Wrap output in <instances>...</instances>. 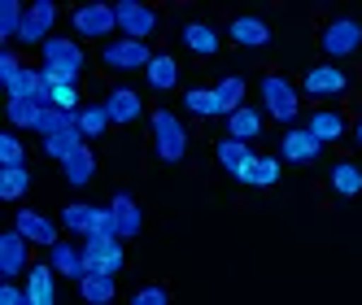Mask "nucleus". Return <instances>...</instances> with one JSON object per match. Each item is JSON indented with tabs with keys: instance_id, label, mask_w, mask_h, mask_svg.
Here are the masks:
<instances>
[{
	"instance_id": "f257e3e1",
	"label": "nucleus",
	"mask_w": 362,
	"mask_h": 305,
	"mask_svg": "<svg viewBox=\"0 0 362 305\" xmlns=\"http://www.w3.org/2000/svg\"><path fill=\"white\" fill-rule=\"evenodd\" d=\"M83 66H88L83 44L70 40V35H53V40L40 48V70L53 83H79L83 79Z\"/></svg>"
},
{
	"instance_id": "f03ea898",
	"label": "nucleus",
	"mask_w": 362,
	"mask_h": 305,
	"mask_svg": "<svg viewBox=\"0 0 362 305\" xmlns=\"http://www.w3.org/2000/svg\"><path fill=\"white\" fill-rule=\"evenodd\" d=\"M153 148L162 162H184L188 157V126L184 118H175L170 109H153Z\"/></svg>"
},
{
	"instance_id": "7ed1b4c3",
	"label": "nucleus",
	"mask_w": 362,
	"mask_h": 305,
	"mask_svg": "<svg viewBox=\"0 0 362 305\" xmlns=\"http://www.w3.org/2000/svg\"><path fill=\"white\" fill-rule=\"evenodd\" d=\"M262 114L275 118V122H284V131L297 122L301 100H297V88L284 79V74H267V79H262Z\"/></svg>"
},
{
	"instance_id": "20e7f679",
	"label": "nucleus",
	"mask_w": 362,
	"mask_h": 305,
	"mask_svg": "<svg viewBox=\"0 0 362 305\" xmlns=\"http://www.w3.org/2000/svg\"><path fill=\"white\" fill-rule=\"evenodd\" d=\"M319 44H323V53L332 61L358 57L362 53V22L358 18H332L327 27H323V35H319Z\"/></svg>"
},
{
	"instance_id": "39448f33",
	"label": "nucleus",
	"mask_w": 362,
	"mask_h": 305,
	"mask_svg": "<svg viewBox=\"0 0 362 305\" xmlns=\"http://www.w3.org/2000/svg\"><path fill=\"white\" fill-rule=\"evenodd\" d=\"M114 13H118V35L122 40L148 44L153 35H158V9H153V5H140V0H118Z\"/></svg>"
},
{
	"instance_id": "423d86ee",
	"label": "nucleus",
	"mask_w": 362,
	"mask_h": 305,
	"mask_svg": "<svg viewBox=\"0 0 362 305\" xmlns=\"http://www.w3.org/2000/svg\"><path fill=\"white\" fill-rule=\"evenodd\" d=\"M70 27H74V35L79 40H105L110 44V35L118 31V13H114V5H79L70 13Z\"/></svg>"
},
{
	"instance_id": "0eeeda50",
	"label": "nucleus",
	"mask_w": 362,
	"mask_h": 305,
	"mask_svg": "<svg viewBox=\"0 0 362 305\" xmlns=\"http://www.w3.org/2000/svg\"><path fill=\"white\" fill-rule=\"evenodd\" d=\"M153 48L148 44H140V40H110L105 48H100V61H105L110 70H118V74H132V70H148L153 66Z\"/></svg>"
},
{
	"instance_id": "6e6552de",
	"label": "nucleus",
	"mask_w": 362,
	"mask_h": 305,
	"mask_svg": "<svg viewBox=\"0 0 362 305\" xmlns=\"http://www.w3.org/2000/svg\"><path fill=\"white\" fill-rule=\"evenodd\" d=\"M83 262H88V275H110V279H118V275H122V266H127L122 240L88 236V240H83Z\"/></svg>"
},
{
	"instance_id": "1a4fd4ad",
	"label": "nucleus",
	"mask_w": 362,
	"mask_h": 305,
	"mask_svg": "<svg viewBox=\"0 0 362 305\" xmlns=\"http://www.w3.org/2000/svg\"><path fill=\"white\" fill-rule=\"evenodd\" d=\"M53 22H57V5L53 0H35V5H27V18H22V31H18V44L27 48H44L48 40H53Z\"/></svg>"
},
{
	"instance_id": "9d476101",
	"label": "nucleus",
	"mask_w": 362,
	"mask_h": 305,
	"mask_svg": "<svg viewBox=\"0 0 362 305\" xmlns=\"http://www.w3.org/2000/svg\"><path fill=\"white\" fill-rule=\"evenodd\" d=\"M31 240L22 236V232H5L0 236V279H5V284H13L18 275H27L31 266Z\"/></svg>"
},
{
	"instance_id": "9b49d317",
	"label": "nucleus",
	"mask_w": 362,
	"mask_h": 305,
	"mask_svg": "<svg viewBox=\"0 0 362 305\" xmlns=\"http://www.w3.org/2000/svg\"><path fill=\"white\" fill-rule=\"evenodd\" d=\"M319 152L323 144L305 131V126H288V131L279 136V157L284 162H293V166H310V162H319Z\"/></svg>"
},
{
	"instance_id": "f8f14e48",
	"label": "nucleus",
	"mask_w": 362,
	"mask_h": 305,
	"mask_svg": "<svg viewBox=\"0 0 362 305\" xmlns=\"http://www.w3.org/2000/svg\"><path fill=\"white\" fill-rule=\"evenodd\" d=\"M349 88V74L341 70V66H310L305 70V79H301V92L305 96H341Z\"/></svg>"
},
{
	"instance_id": "ddd939ff",
	"label": "nucleus",
	"mask_w": 362,
	"mask_h": 305,
	"mask_svg": "<svg viewBox=\"0 0 362 305\" xmlns=\"http://www.w3.org/2000/svg\"><path fill=\"white\" fill-rule=\"evenodd\" d=\"M253 162H257L253 144H240V140H218V166H223L236 184H249Z\"/></svg>"
},
{
	"instance_id": "4468645a",
	"label": "nucleus",
	"mask_w": 362,
	"mask_h": 305,
	"mask_svg": "<svg viewBox=\"0 0 362 305\" xmlns=\"http://www.w3.org/2000/svg\"><path fill=\"white\" fill-rule=\"evenodd\" d=\"M13 232H22L31 244H40V249H53V244H62V236H57V222L53 218H44V214H35V210H18V218H13Z\"/></svg>"
},
{
	"instance_id": "2eb2a0df",
	"label": "nucleus",
	"mask_w": 362,
	"mask_h": 305,
	"mask_svg": "<svg viewBox=\"0 0 362 305\" xmlns=\"http://www.w3.org/2000/svg\"><path fill=\"white\" fill-rule=\"evenodd\" d=\"M48 266H53L57 275H66V279H74V284H83V279H88V262H83V244H70V240L53 244V249H48Z\"/></svg>"
},
{
	"instance_id": "dca6fc26",
	"label": "nucleus",
	"mask_w": 362,
	"mask_h": 305,
	"mask_svg": "<svg viewBox=\"0 0 362 305\" xmlns=\"http://www.w3.org/2000/svg\"><path fill=\"white\" fill-rule=\"evenodd\" d=\"M53 279H57L53 266H48V262H35V266L27 270V284H22V288H27V301H31V305H57V284H53Z\"/></svg>"
},
{
	"instance_id": "f3484780",
	"label": "nucleus",
	"mask_w": 362,
	"mask_h": 305,
	"mask_svg": "<svg viewBox=\"0 0 362 305\" xmlns=\"http://www.w3.org/2000/svg\"><path fill=\"white\" fill-rule=\"evenodd\" d=\"M267 126V114L253 109V105H240L236 114H227V140H240V144H253Z\"/></svg>"
},
{
	"instance_id": "a211bd4d",
	"label": "nucleus",
	"mask_w": 362,
	"mask_h": 305,
	"mask_svg": "<svg viewBox=\"0 0 362 305\" xmlns=\"http://www.w3.org/2000/svg\"><path fill=\"white\" fill-rule=\"evenodd\" d=\"M105 109H110V122H114V126H127V122H136V118L144 114V100H140L136 88H114V92L105 96Z\"/></svg>"
},
{
	"instance_id": "6ab92c4d",
	"label": "nucleus",
	"mask_w": 362,
	"mask_h": 305,
	"mask_svg": "<svg viewBox=\"0 0 362 305\" xmlns=\"http://www.w3.org/2000/svg\"><path fill=\"white\" fill-rule=\"evenodd\" d=\"M227 35H231V44H240V48H262V44H271V27H267L262 18H253V13L231 18Z\"/></svg>"
},
{
	"instance_id": "aec40b11",
	"label": "nucleus",
	"mask_w": 362,
	"mask_h": 305,
	"mask_svg": "<svg viewBox=\"0 0 362 305\" xmlns=\"http://www.w3.org/2000/svg\"><path fill=\"white\" fill-rule=\"evenodd\" d=\"M305 131L315 136L319 144H336V140H345V118L336 109H315L305 118Z\"/></svg>"
},
{
	"instance_id": "412c9836",
	"label": "nucleus",
	"mask_w": 362,
	"mask_h": 305,
	"mask_svg": "<svg viewBox=\"0 0 362 305\" xmlns=\"http://www.w3.org/2000/svg\"><path fill=\"white\" fill-rule=\"evenodd\" d=\"M110 205H114V218H118V236H122V240H136V236H140V227H144L140 205H136V201L127 196V192H118Z\"/></svg>"
},
{
	"instance_id": "4be33fe9",
	"label": "nucleus",
	"mask_w": 362,
	"mask_h": 305,
	"mask_svg": "<svg viewBox=\"0 0 362 305\" xmlns=\"http://www.w3.org/2000/svg\"><path fill=\"white\" fill-rule=\"evenodd\" d=\"M62 174H66V184H70V188H88V184H92V174H96V157H92V148L83 144L79 152H70V157L62 162Z\"/></svg>"
},
{
	"instance_id": "5701e85b",
	"label": "nucleus",
	"mask_w": 362,
	"mask_h": 305,
	"mask_svg": "<svg viewBox=\"0 0 362 305\" xmlns=\"http://www.w3.org/2000/svg\"><path fill=\"white\" fill-rule=\"evenodd\" d=\"M144 79H148L153 92H175V83H179V61L170 53H158V57H153V66L144 70Z\"/></svg>"
},
{
	"instance_id": "b1692460",
	"label": "nucleus",
	"mask_w": 362,
	"mask_h": 305,
	"mask_svg": "<svg viewBox=\"0 0 362 305\" xmlns=\"http://www.w3.org/2000/svg\"><path fill=\"white\" fill-rule=\"evenodd\" d=\"M110 109H105V100H88V105L79 109V131H83V140H100L110 131Z\"/></svg>"
},
{
	"instance_id": "393cba45",
	"label": "nucleus",
	"mask_w": 362,
	"mask_h": 305,
	"mask_svg": "<svg viewBox=\"0 0 362 305\" xmlns=\"http://www.w3.org/2000/svg\"><path fill=\"white\" fill-rule=\"evenodd\" d=\"M62 227L70 236H92V227H96V205H88V201H74V205L62 210Z\"/></svg>"
},
{
	"instance_id": "a878e982",
	"label": "nucleus",
	"mask_w": 362,
	"mask_h": 305,
	"mask_svg": "<svg viewBox=\"0 0 362 305\" xmlns=\"http://www.w3.org/2000/svg\"><path fill=\"white\" fill-rule=\"evenodd\" d=\"M184 109L192 118H223V105H218V92L214 88H188L184 92Z\"/></svg>"
},
{
	"instance_id": "bb28decb",
	"label": "nucleus",
	"mask_w": 362,
	"mask_h": 305,
	"mask_svg": "<svg viewBox=\"0 0 362 305\" xmlns=\"http://www.w3.org/2000/svg\"><path fill=\"white\" fill-rule=\"evenodd\" d=\"M184 44L192 48L197 57H214L218 53V31L210 27V22H188V27H184Z\"/></svg>"
},
{
	"instance_id": "cd10ccee",
	"label": "nucleus",
	"mask_w": 362,
	"mask_h": 305,
	"mask_svg": "<svg viewBox=\"0 0 362 305\" xmlns=\"http://www.w3.org/2000/svg\"><path fill=\"white\" fill-rule=\"evenodd\" d=\"M79 297H83L88 305H114V297H118V279H110V275H88L83 284H79Z\"/></svg>"
},
{
	"instance_id": "c85d7f7f",
	"label": "nucleus",
	"mask_w": 362,
	"mask_h": 305,
	"mask_svg": "<svg viewBox=\"0 0 362 305\" xmlns=\"http://www.w3.org/2000/svg\"><path fill=\"white\" fill-rule=\"evenodd\" d=\"M332 192L336 196H358L362 192V166L358 162H336L332 166Z\"/></svg>"
},
{
	"instance_id": "c756f323",
	"label": "nucleus",
	"mask_w": 362,
	"mask_h": 305,
	"mask_svg": "<svg viewBox=\"0 0 362 305\" xmlns=\"http://www.w3.org/2000/svg\"><path fill=\"white\" fill-rule=\"evenodd\" d=\"M44 109L48 105H40V100H9V126L13 131H35Z\"/></svg>"
},
{
	"instance_id": "7c9ffc66",
	"label": "nucleus",
	"mask_w": 362,
	"mask_h": 305,
	"mask_svg": "<svg viewBox=\"0 0 362 305\" xmlns=\"http://www.w3.org/2000/svg\"><path fill=\"white\" fill-rule=\"evenodd\" d=\"M83 144H88V140H83V131H79V122H74L70 131H62V136H53V140H44V152H48L53 162H66L70 152H79Z\"/></svg>"
},
{
	"instance_id": "2f4dec72",
	"label": "nucleus",
	"mask_w": 362,
	"mask_h": 305,
	"mask_svg": "<svg viewBox=\"0 0 362 305\" xmlns=\"http://www.w3.org/2000/svg\"><path fill=\"white\" fill-rule=\"evenodd\" d=\"M214 92H218L223 118H227V114H236V109L245 105V79H240V74H227V79H218V83H214Z\"/></svg>"
},
{
	"instance_id": "473e14b6",
	"label": "nucleus",
	"mask_w": 362,
	"mask_h": 305,
	"mask_svg": "<svg viewBox=\"0 0 362 305\" xmlns=\"http://www.w3.org/2000/svg\"><path fill=\"white\" fill-rule=\"evenodd\" d=\"M74 122H79V118H74V114H62L57 105H48V109L40 114V126H35V136H40V140H53V136L70 131Z\"/></svg>"
},
{
	"instance_id": "72a5a7b5",
	"label": "nucleus",
	"mask_w": 362,
	"mask_h": 305,
	"mask_svg": "<svg viewBox=\"0 0 362 305\" xmlns=\"http://www.w3.org/2000/svg\"><path fill=\"white\" fill-rule=\"evenodd\" d=\"M31 188V174H27V166H13V170H0V196L5 201H18L22 192Z\"/></svg>"
},
{
	"instance_id": "f704fd0d",
	"label": "nucleus",
	"mask_w": 362,
	"mask_h": 305,
	"mask_svg": "<svg viewBox=\"0 0 362 305\" xmlns=\"http://www.w3.org/2000/svg\"><path fill=\"white\" fill-rule=\"evenodd\" d=\"M22 18H27V5H18V0H5V5H0V40H18Z\"/></svg>"
},
{
	"instance_id": "c9c22d12",
	"label": "nucleus",
	"mask_w": 362,
	"mask_h": 305,
	"mask_svg": "<svg viewBox=\"0 0 362 305\" xmlns=\"http://www.w3.org/2000/svg\"><path fill=\"white\" fill-rule=\"evenodd\" d=\"M53 105H57L62 114H74V118H79V109L88 105V100L79 96V83H53Z\"/></svg>"
},
{
	"instance_id": "e433bc0d",
	"label": "nucleus",
	"mask_w": 362,
	"mask_h": 305,
	"mask_svg": "<svg viewBox=\"0 0 362 305\" xmlns=\"http://www.w3.org/2000/svg\"><path fill=\"white\" fill-rule=\"evenodd\" d=\"M0 166L13 170V166H27V148H22V140L13 136V126L5 136H0Z\"/></svg>"
},
{
	"instance_id": "4c0bfd02",
	"label": "nucleus",
	"mask_w": 362,
	"mask_h": 305,
	"mask_svg": "<svg viewBox=\"0 0 362 305\" xmlns=\"http://www.w3.org/2000/svg\"><path fill=\"white\" fill-rule=\"evenodd\" d=\"M249 184L253 188H275L279 184V157H257L249 170Z\"/></svg>"
},
{
	"instance_id": "58836bf2",
	"label": "nucleus",
	"mask_w": 362,
	"mask_h": 305,
	"mask_svg": "<svg viewBox=\"0 0 362 305\" xmlns=\"http://www.w3.org/2000/svg\"><path fill=\"white\" fill-rule=\"evenodd\" d=\"M92 236L122 240V236H118V218H114V205H96V227H92Z\"/></svg>"
},
{
	"instance_id": "ea45409f",
	"label": "nucleus",
	"mask_w": 362,
	"mask_h": 305,
	"mask_svg": "<svg viewBox=\"0 0 362 305\" xmlns=\"http://www.w3.org/2000/svg\"><path fill=\"white\" fill-rule=\"evenodd\" d=\"M132 305H170V297H166V288H140L132 297Z\"/></svg>"
},
{
	"instance_id": "a19ab883",
	"label": "nucleus",
	"mask_w": 362,
	"mask_h": 305,
	"mask_svg": "<svg viewBox=\"0 0 362 305\" xmlns=\"http://www.w3.org/2000/svg\"><path fill=\"white\" fill-rule=\"evenodd\" d=\"M22 70H27V66L18 61V53H0V79H5V83H9V79H18Z\"/></svg>"
},
{
	"instance_id": "79ce46f5",
	"label": "nucleus",
	"mask_w": 362,
	"mask_h": 305,
	"mask_svg": "<svg viewBox=\"0 0 362 305\" xmlns=\"http://www.w3.org/2000/svg\"><path fill=\"white\" fill-rule=\"evenodd\" d=\"M0 305H31V301H27V288H18V284H0Z\"/></svg>"
},
{
	"instance_id": "37998d69",
	"label": "nucleus",
	"mask_w": 362,
	"mask_h": 305,
	"mask_svg": "<svg viewBox=\"0 0 362 305\" xmlns=\"http://www.w3.org/2000/svg\"><path fill=\"white\" fill-rule=\"evenodd\" d=\"M354 140H358V144H362V118H358V126H354Z\"/></svg>"
}]
</instances>
